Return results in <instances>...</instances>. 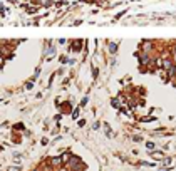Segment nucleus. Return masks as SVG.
<instances>
[{
    "mask_svg": "<svg viewBox=\"0 0 176 171\" xmlns=\"http://www.w3.org/2000/svg\"><path fill=\"white\" fill-rule=\"evenodd\" d=\"M161 67H163L164 70H171L174 67V64H173V60H171V59L163 57V59H161Z\"/></svg>",
    "mask_w": 176,
    "mask_h": 171,
    "instance_id": "nucleus-1",
    "label": "nucleus"
},
{
    "mask_svg": "<svg viewBox=\"0 0 176 171\" xmlns=\"http://www.w3.org/2000/svg\"><path fill=\"white\" fill-rule=\"evenodd\" d=\"M49 165L52 166V168H57L59 169L60 166H62V159H60V156H54V158L49 159Z\"/></svg>",
    "mask_w": 176,
    "mask_h": 171,
    "instance_id": "nucleus-2",
    "label": "nucleus"
},
{
    "mask_svg": "<svg viewBox=\"0 0 176 171\" xmlns=\"http://www.w3.org/2000/svg\"><path fill=\"white\" fill-rule=\"evenodd\" d=\"M139 57V62H141V66L144 67V66H149L151 64V59H149V55L146 54V52H141V54H138Z\"/></svg>",
    "mask_w": 176,
    "mask_h": 171,
    "instance_id": "nucleus-3",
    "label": "nucleus"
},
{
    "mask_svg": "<svg viewBox=\"0 0 176 171\" xmlns=\"http://www.w3.org/2000/svg\"><path fill=\"white\" fill-rule=\"evenodd\" d=\"M141 49L146 52V54H149L151 49H153V44H151V42H143V44H141Z\"/></svg>",
    "mask_w": 176,
    "mask_h": 171,
    "instance_id": "nucleus-4",
    "label": "nucleus"
},
{
    "mask_svg": "<svg viewBox=\"0 0 176 171\" xmlns=\"http://www.w3.org/2000/svg\"><path fill=\"white\" fill-rule=\"evenodd\" d=\"M71 156H72V154H71V153H69V151H66V153H64V154H62V156H60V159H62V165H67V163H69V159H71Z\"/></svg>",
    "mask_w": 176,
    "mask_h": 171,
    "instance_id": "nucleus-5",
    "label": "nucleus"
},
{
    "mask_svg": "<svg viewBox=\"0 0 176 171\" xmlns=\"http://www.w3.org/2000/svg\"><path fill=\"white\" fill-rule=\"evenodd\" d=\"M151 156H153L154 159H163V153L161 151H151Z\"/></svg>",
    "mask_w": 176,
    "mask_h": 171,
    "instance_id": "nucleus-6",
    "label": "nucleus"
},
{
    "mask_svg": "<svg viewBox=\"0 0 176 171\" xmlns=\"http://www.w3.org/2000/svg\"><path fill=\"white\" fill-rule=\"evenodd\" d=\"M111 104H113V106H114V108H116V109H119V108H121V99L114 97L113 101H111Z\"/></svg>",
    "mask_w": 176,
    "mask_h": 171,
    "instance_id": "nucleus-7",
    "label": "nucleus"
},
{
    "mask_svg": "<svg viewBox=\"0 0 176 171\" xmlns=\"http://www.w3.org/2000/svg\"><path fill=\"white\" fill-rule=\"evenodd\" d=\"M81 47H82V40H75L74 45H72V49H74V51H81Z\"/></svg>",
    "mask_w": 176,
    "mask_h": 171,
    "instance_id": "nucleus-8",
    "label": "nucleus"
},
{
    "mask_svg": "<svg viewBox=\"0 0 176 171\" xmlns=\"http://www.w3.org/2000/svg\"><path fill=\"white\" fill-rule=\"evenodd\" d=\"M146 148H148L149 151H154V148H156V146H154L153 141H148V142H146Z\"/></svg>",
    "mask_w": 176,
    "mask_h": 171,
    "instance_id": "nucleus-9",
    "label": "nucleus"
},
{
    "mask_svg": "<svg viewBox=\"0 0 176 171\" xmlns=\"http://www.w3.org/2000/svg\"><path fill=\"white\" fill-rule=\"evenodd\" d=\"M62 111H71V104H69V102H64V104H62Z\"/></svg>",
    "mask_w": 176,
    "mask_h": 171,
    "instance_id": "nucleus-10",
    "label": "nucleus"
},
{
    "mask_svg": "<svg viewBox=\"0 0 176 171\" xmlns=\"http://www.w3.org/2000/svg\"><path fill=\"white\" fill-rule=\"evenodd\" d=\"M104 131H106V134H107V136H113V133H111V127L107 126V124H104Z\"/></svg>",
    "mask_w": 176,
    "mask_h": 171,
    "instance_id": "nucleus-11",
    "label": "nucleus"
},
{
    "mask_svg": "<svg viewBox=\"0 0 176 171\" xmlns=\"http://www.w3.org/2000/svg\"><path fill=\"white\" fill-rule=\"evenodd\" d=\"M171 161H173L171 158H164V159H163V165H164V166H170V165H171Z\"/></svg>",
    "mask_w": 176,
    "mask_h": 171,
    "instance_id": "nucleus-12",
    "label": "nucleus"
},
{
    "mask_svg": "<svg viewBox=\"0 0 176 171\" xmlns=\"http://www.w3.org/2000/svg\"><path fill=\"white\" fill-rule=\"evenodd\" d=\"M109 51H111V52H113V54H114V52L117 51V45H116V44H109Z\"/></svg>",
    "mask_w": 176,
    "mask_h": 171,
    "instance_id": "nucleus-13",
    "label": "nucleus"
},
{
    "mask_svg": "<svg viewBox=\"0 0 176 171\" xmlns=\"http://www.w3.org/2000/svg\"><path fill=\"white\" fill-rule=\"evenodd\" d=\"M77 116H79V109H74V111H72V117L75 119V117H77Z\"/></svg>",
    "mask_w": 176,
    "mask_h": 171,
    "instance_id": "nucleus-14",
    "label": "nucleus"
},
{
    "mask_svg": "<svg viewBox=\"0 0 176 171\" xmlns=\"http://www.w3.org/2000/svg\"><path fill=\"white\" fill-rule=\"evenodd\" d=\"M173 60H174V62H176V47L173 49Z\"/></svg>",
    "mask_w": 176,
    "mask_h": 171,
    "instance_id": "nucleus-15",
    "label": "nucleus"
},
{
    "mask_svg": "<svg viewBox=\"0 0 176 171\" xmlns=\"http://www.w3.org/2000/svg\"><path fill=\"white\" fill-rule=\"evenodd\" d=\"M34 171H40V169H34Z\"/></svg>",
    "mask_w": 176,
    "mask_h": 171,
    "instance_id": "nucleus-16",
    "label": "nucleus"
},
{
    "mask_svg": "<svg viewBox=\"0 0 176 171\" xmlns=\"http://www.w3.org/2000/svg\"><path fill=\"white\" fill-rule=\"evenodd\" d=\"M0 55H2V51H0Z\"/></svg>",
    "mask_w": 176,
    "mask_h": 171,
    "instance_id": "nucleus-17",
    "label": "nucleus"
}]
</instances>
